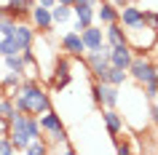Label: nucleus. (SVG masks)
I'll list each match as a JSON object with an SVG mask.
<instances>
[{"mask_svg":"<svg viewBox=\"0 0 158 155\" xmlns=\"http://www.w3.org/2000/svg\"><path fill=\"white\" fill-rule=\"evenodd\" d=\"M11 99H14L16 110H19V112H24V115H43L46 110H51V99H48V94L40 88V83L35 80V78H27V80H22L19 91H16Z\"/></svg>","mask_w":158,"mask_h":155,"instance_id":"nucleus-1","label":"nucleus"},{"mask_svg":"<svg viewBox=\"0 0 158 155\" xmlns=\"http://www.w3.org/2000/svg\"><path fill=\"white\" fill-rule=\"evenodd\" d=\"M8 54H19V46L11 35H3L0 38V56H8Z\"/></svg>","mask_w":158,"mask_h":155,"instance_id":"nucleus-24","label":"nucleus"},{"mask_svg":"<svg viewBox=\"0 0 158 155\" xmlns=\"http://www.w3.org/2000/svg\"><path fill=\"white\" fill-rule=\"evenodd\" d=\"M32 6H35V0H8L6 6H0V11L14 16V19H24V16H30Z\"/></svg>","mask_w":158,"mask_h":155,"instance_id":"nucleus-13","label":"nucleus"},{"mask_svg":"<svg viewBox=\"0 0 158 155\" xmlns=\"http://www.w3.org/2000/svg\"><path fill=\"white\" fill-rule=\"evenodd\" d=\"M145 24L153 27V30H158V14L156 11H145Z\"/></svg>","mask_w":158,"mask_h":155,"instance_id":"nucleus-28","label":"nucleus"},{"mask_svg":"<svg viewBox=\"0 0 158 155\" xmlns=\"http://www.w3.org/2000/svg\"><path fill=\"white\" fill-rule=\"evenodd\" d=\"M131 59H134V48L129 46V43H118V46L110 48V64H113V67H121V70L129 72Z\"/></svg>","mask_w":158,"mask_h":155,"instance_id":"nucleus-6","label":"nucleus"},{"mask_svg":"<svg viewBox=\"0 0 158 155\" xmlns=\"http://www.w3.org/2000/svg\"><path fill=\"white\" fill-rule=\"evenodd\" d=\"M142 96H148V99L158 96V78H153L150 83H145V94H142Z\"/></svg>","mask_w":158,"mask_h":155,"instance_id":"nucleus-27","label":"nucleus"},{"mask_svg":"<svg viewBox=\"0 0 158 155\" xmlns=\"http://www.w3.org/2000/svg\"><path fill=\"white\" fill-rule=\"evenodd\" d=\"M118 22L129 30V27H137L145 22V11L137 8V6H131V3H126L123 8H118Z\"/></svg>","mask_w":158,"mask_h":155,"instance_id":"nucleus-9","label":"nucleus"},{"mask_svg":"<svg viewBox=\"0 0 158 155\" xmlns=\"http://www.w3.org/2000/svg\"><path fill=\"white\" fill-rule=\"evenodd\" d=\"M102 120H105V128H107V137L110 139H118V134H121L123 126H126V118L121 112H115V107H105Z\"/></svg>","mask_w":158,"mask_h":155,"instance_id":"nucleus-7","label":"nucleus"},{"mask_svg":"<svg viewBox=\"0 0 158 155\" xmlns=\"http://www.w3.org/2000/svg\"><path fill=\"white\" fill-rule=\"evenodd\" d=\"M24 153H30V155H46V153H51V147L43 142V137H38V139H30V142H27Z\"/></svg>","mask_w":158,"mask_h":155,"instance_id":"nucleus-22","label":"nucleus"},{"mask_svg":"<svg viewBox=\"0 0 158 155\" xmlns=\"http://www.w3.org/2000/svg\"><path fill=\"white\" fill-rule=\"evenodd\" d=\"M118 94H121L118 86H113V83H99V107H118V102H121Z\"/></svg>","mask_w":158,"mask_h":155,"instance_id":"nucleus-16","label":"nucleus"},{"mask_svg":"<svg viewBox=\"0 0 158 155\" xmlns=\"http://www.w3.org/2000/svg\"><path fill=\"white\" fill-rule=\"evenodd\" d=\"M150 115H153V120L158 123V104H153V107H150Z\"/></svg>","mask_w":158,"mask_h":155,"instance_id":"nucleus-33","label":"nucleus"},{"mask_svg":"<svg viewBox=\"0 0 158 155\" xmlns=\"http://www.w3.org/2000/svg\"><path fill=\"white\" fill-rule=\"evenodd\" d=\"M110 3H113L115 8H123V6H126V3H129V0H110Z\"/></svg>","mask_w":158,"mask_h":155,"instance_id":"nucleus-34","label":"nucleus"},{"mask_svg":"<svg viewBox=\"0 0 158 155\" xmlns=\"http://www.w3.org/2000/svg\"><path fill=\"white\" fill-rule=\"evenodd\" d=\"M0 86H3V91H6V96H14V94L19 91V86H22V72L8 70V72L0 78Z\"/></svg>","mask_w":158,"mask_h":155,"instance_id":"nucleus-18","label":"nucleus"},{"mask_svg":"<svg viewBox=\"0 0 158 155\" xmlns=\"http://www.w3.org/2000/svg\"><path fill=\"white\" fill-rule=\"evenodd\" d=\"M38 120H40V128L46 131V134H48V131H54V128H59V126H62V118H59V115L54 112V110H46V112H43L40 118H38Z\"/></svg>","mask_w":158,"mask_h":155,"instance_id":"nucleus-19","label":"nucleus"},{"mask_svg":"<svg viewBox=\"0 0 158 155\" xmlns=\"http://www.w3.org/2000/svg\"><path fill=\"white\" fill-rule=\"evenodd\" d=\"M62 48L70 54V56H83L86 54V46H83V38H81V32H64L62 35Z\"/></svg>","mask_w":158,"mask_h":155,"instance_id":"nucleus-12","label":"nucleus"},{"mask_svg":"<svg viewBox=\"0 0 158 155\" xmlns=\"http://www.w3.org/2000/svg\"><path fill=\"white\" fill-rule=\"evenodd\" d=\"M129 78H134L139 86H145V83H150L153 78H158V67L153 64L150 59H145V56H134L131 64H129Z\"/></svg>","mask_w":158,"mask_h":155,"instance_id":"nucleus-5","label":"nucleus"},{"mask_svg":"<svg viewBox=\"0 0 158 155\" xmlns=\"http://www.w3.org/2000/svg\"><path fill=\"white\" fill-rule=\"evenodd\" d=\"M30 19H32V27H35V30H40V32H48L51 27H54L51 8H46V6H38V3L30 8Z\"/></svg>","mask_w":158,"mask_h":155,"instance_id":"nucleus-8","label":"nucleus"},{"mask_svg":"<svg viewBox=\"0 0 158 155\" xmlns=\"http://www.w3.org/2000/svg\"><path fill=\"white\" fill-rule=\"evenodd\" d=\"M73 80V72H70V59L67 56H62L56 62V70H54V78H51V86H54V88L56 91H62L67 86V83Z\"/></svg>","mask_w":158,"mask_h":155,"instance_id":"nucleus-11","label":"nucleus"},{"mask_svg":"<svg viewBox=\"0 0 158 155\" xmlns=\"http://www.w3.org/2000/svg\"><path fill=\"white\" fill-rule=\"evenodd\" d=\"M115 153L118 155H129V153H131V147L126 145V142H118V145H115Z\"/></svg>","mask_w":158,"mask_h":155,"instance_id":"nucleus-30","label":"nucleus"},{"mask_svg":"<svg viewBox=\"0 0 158 155\" xmlns=\"http://www.w3.org/2000/svg\"><path fill=\"white\" fill-rule=\"evenodd\" d=\"M6 62V70H14V72H22L24 75V59H22V51L19 54H8V56H3Z\"/></svg>","mask_w":158,"mask_h":155,"instance_id":"nucleus-23","label":"nucleus"},{"mask_svg":"<svg viewBox=\"0 0 158 155\" xmlns=\"http://www.w3.org/2000/svg\"><path fill=\"white\" fill-rule=\"evenodd\" d=\"M94 19H97L102 27H107V24H113V22H118V8L113 3H102L99 0V6L94 8Z\"/></svg>","mask_w":158,"mask_h":155,"instance_id":"nucleus-15","label":"nucleus"},{"mask_svg":"<svg viewBox=\"0 0 158 155\" xmlns=\"http://www.w3.org/2000/svg\"><path fill=\"white\" fill-rule=\"evenodd\" d=\"M156 40H158V30L148 27L145 22L126 30V43H129L134 51H150L153 46H156Z\"/></svg>","mask_w":158,"mask_h":155,"instance_id":"nucleus-3","label":"nucleus"},{"mask_svg":"<svg viewBox=\"0 0 158 155\" xmlns=\"http://www.w3.org/2000/svg\"><path fill=\"white\" fill-rule=\"evenodd\" d=\"M126 80H129V72H126V70H121V67H113V64H110V70H107V83H113V86H118V88H121Z\"/></svg>","mask_w":158,"mask_h":155,"instance_id":"nucleus-21","label":"nucleus"},{"mask_svg":"<svg viewBox=\"0 0 158 155\" xmlns=\"http://www.w3.org/2000/svg\"><path fill=\"white\" fill-rule=\"evenodd\" d=\"M35 3H38V6H46V8H54V6H56V0H35Z\"/></svg>","mask_w":158,"mask_h":155,"instance_id":"nucleus-32","label":"nucleus"},{"mask_svg":"<svg viewBox=\"0 0 158 155\" xmlns=\"http://www.w3.org/2000/svg\"><path fill=\"white\" fill-rule=\"evenodd\" d=\"M8 139L11 145H14V150L16 153H24L27 142H30V131H27V115L24 112H16L14 118H11V128H8Z\"/></svg>","mask_w":158,"mask_h":155,"instance_id":"nucleus-4","label":"nucleus"},{"mask_svg":"<svg viewBox=\"0 0 158 155\" xmlns=\"http://www.w3.org/2000/svg\"><path fill=\"white\" fill-rule=\"evenodd\" d=\"M8 128H11V120L0 115V137H8Z\"/></svg>","mask_w":158,"mask_h":155,"instance_id":"nucleus-29","label":"nucleus"},{"mask_svg":"<svg viewBox=\"0 0 158 155\" xmlns=\"http://www.w3.org/2000/svg\"><path fill=\"white\" fill-rule=\"evenodd\" d=\"M70 16H73V8H70V6H54V8H51V19H54V24H67V22H70Z\"/></svg>","mask_w":158,"mask_h":155,"instance_id":"nucleus-20","label":"nucleus"},{"mask_svg":"<svg viewBox=\"0 0 158 155\" xmlns=\"http://www.w3.org/2000/svg\"><path fill=\"white\" fill-rule=\"evenodd\" d=\"M0 112H3V118H8V120H11V118H14V115L19 112L11 96H0Z\"/></svg>","mask_w":158,"mask_h":155,"instance_id":"nucleus-25","label":"nucleus"},{"mask_svg":"<svg viewBox=\"0 0 158 155\" xmlns=\"http://www.w3.org/2000/svg\"><path fill=\"white\" fill-rule=\"evenodd\" d=\"M56 3H59V6H70V8H73V3H75V0H56Z\"/></svg>","mask_w":158,"mask_h":155,"instance_id":"nucleus-35","label":"nucleus"},{"mask_svg":"<svg viewBox=\"0 0 158 155\" xmlns=\"http://www.w3.org/2000/svg\"><path fill=\"white\" fill-rule=\"evenodd\" d=\"M11 38L16 40L19 51L32 48V43H35V27L32 24H24V22H16V30L11 32Z\"/></svg>","mask_w":158,"mask_h":155,"instance_id":"nucleus-10","label":"nucleus"},{"mask_svg":"<svg viewBox=\"0 0 158 155\" xmlns=\"http://www.w3.org/2000/svg\"><path fill=\"white\" fill-rule=\"evenodd\" d=\"M73 6H91V8H97V6H99V0H75Z\"/></svg>","mask_w":158,"mask_h":155,"instance_id":"nucleus-31","label":"nucleus"},{"mask_svg":"<svg viewBox=\"0 0 158 155\" xmlns=\"http://www.w3.org/2000/svg\"><path fill=\"white\" fill-rule=\"evenodd\" d=\"M105 43L107 46H118V43H126V30L121 22H113V24H107V30H105Z\"/></svg>","mask_w":158,"mask_h":155,"instance_id":"nucleus-17","label":"nucleus"},{"mask_svg":"<svg viewBox=\"0 0 158 155\" xmlns=\"http://www.w3.org/2000/svg\"><path fill=\"white\" fill-rule=\"evenodd\" d=\"M14 30H16V19L0 11V35H11Z\"/></svg>","mask_w":158,"mask_h":155,"instance_id":"nucleus-26","label":"nucleus"},{"mask_svg":"<svg viewBox=\"0 0 158 155\" xmlns=\"http://www.w3.org/2000/svg\"><path fill=\"white\" fill-rule=\"evenodd\" d=\"M81 38H83L86 51H89V48H99L102 43H105V30L97 27V24H89L86 30H81Z\"/></svg>","mask_w":158,"mask_h":155,"instance_id":"nucleus-14","label":"nucleus"},{"mask_svg":"<svg viewBox=\"0 0 158 155\" xmlns=\"http://www.w3.org/2000/svg\"><path fill=\"white\" fill-rule=\"evenodd\" d=\"M0 96H6V91H3V86H0Z\"/></svg>","mask_w":158,"mask_h":155,"instance_id":"nucleus-36","label":"nucleus"},{"mask_svg":"<svg viewBox=\"0 0 158 155\" xmlns=\"http://www.w3.org/2000/svg\"><path fill=\"white\" fill-rule=\"evenodd\" d=\"M110 48H113V46L102 43L99 48H89V51H86V64H89V70H91L94 80H99V83H107V70H110Z\"/></svg>","mask_w":158,"mask_h":155,"instance_id":"nucleus-2","label":"nucleus"}]
</instances>
